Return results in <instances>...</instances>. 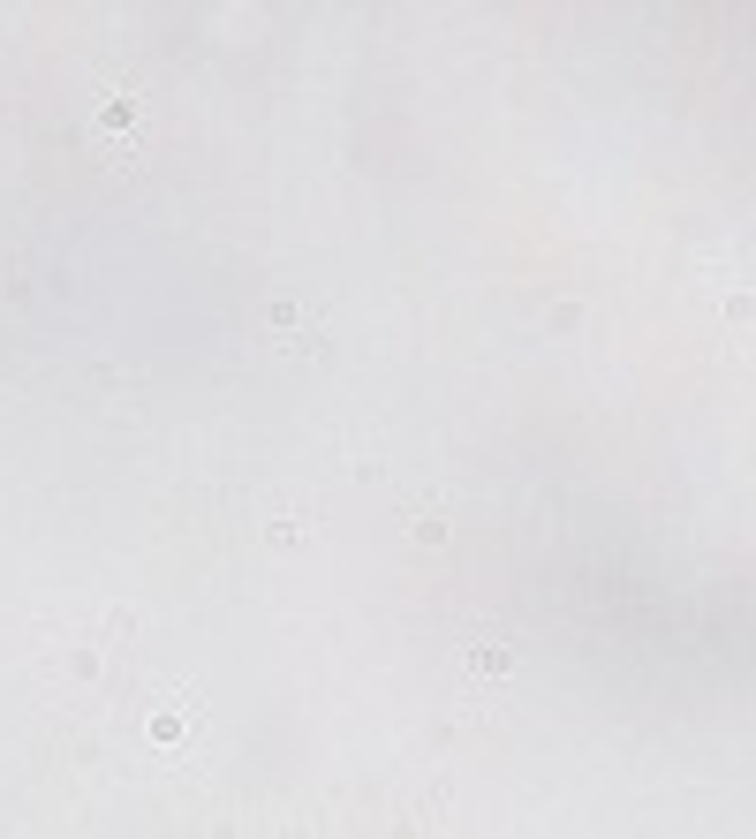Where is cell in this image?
I'll use <instances>...</instances> for the list:
<instances>
[{"label": "cell", "instance_id": "6da1fadb", "mask_svg": "<svg viewBox=\"0 0 756 839\" xmlns=\"http://www.w3.org/2000/svg\"><path fill=\"white\" fill-rule=\"evenodd\" d=\"M469 666H477V673H507V666H515V651H507V643H492V651H484V643H477V658H469Z\"/></svg>", "mask_w": 756, "mask_h": 839}]
</instances>
